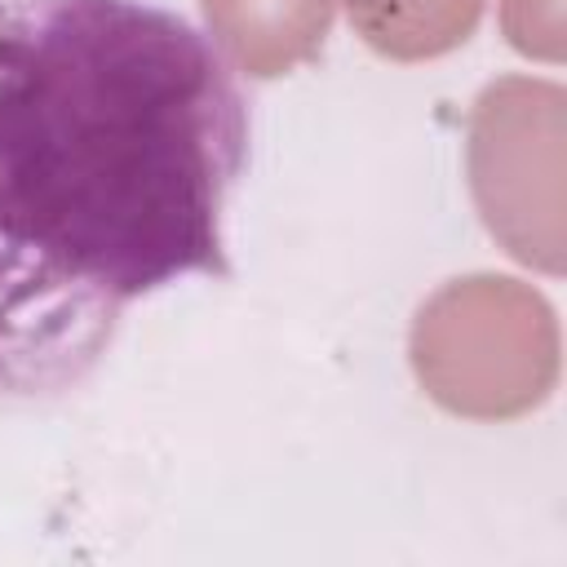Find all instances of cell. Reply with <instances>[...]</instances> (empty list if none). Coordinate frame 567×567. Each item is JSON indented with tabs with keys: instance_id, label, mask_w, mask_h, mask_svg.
Instances as JSON below:
<instances>
[{
	"instance_id": "6da1fadb",
	"label": "cell",
	"mask_w": 567,
	"mask_h": 567,
	"mask_svg": "<svg viewBox=\"0 0 567 567\" xmlns=\"http://www.w3.org/2000/svg\"><path fill=\"white\" fill-rule=\"evenodd\" d=\"M244 146V97L182 18L0 0V390L75 385L128 301L226 275Z\"/></svg>"
},
{
	"instance_id": "7a4b0ae2",
	"label": "cell",
	"mask_w": 567,
	"mask_h": 567,
	"mask_svg": "<svg viewBox=\"0 0 567 567\" xmlns=\"http://www.w3.org/2000/svg\"><path fill=\"white\" fill-rule=\"evenodd\" d=\"M421 390L470 421H509L558 381V323L540 292L505 275L443 284L412 323Z\"/></svg>"
},
{
	"instance_id": "3957f363",
	"label": "cell",
	"mask_w": 567,
	"mask_h": 567,
	"mask_svg": "<svg viewBox=\"0 0 567 567\" xmlns=\"http://www.w3.org/2000/svg\"><path fill=\"white\" fill-rule=\"evenodd\" d=\"M567 93L549 80L505 75L487 84L470 120V186L501 248L545 275L567 266L563 230Z\"/></svg>"
},
{
	"instance_id": "277c9868",
	"label": "cell",
	"mask_w": 567,
	"mask_h": 567,
	"mask_svg": "<svg viewBox=\"0 0 567 567\" xmlns=\"http://www.w3.org/2000/svg\"><path fill=\"white\" fill-rule=\"evenodd\" d=\"M217 49L252 80L288 75L328 40L337 0H199Z\"/></svg>"
},
{
	"instance_id": "5b68a950",
	"label": "cell",
	"mask_w": 567,
	"mask_h": 567,
	"mask_svg": "<svg viewBox=\"0 0 567 567\" xmlns=\"http://www.w3.org/2000/svg\"><path fill=\"white\" fill-rule=\"evenodd\" d=\"M346 9L381 58L425 62L470 40L483 0H346Z\"/></svg>"
},
{
	"instance_id": "8992f818",
	"label": "cell",
	"mask_w": 567,
	"mask_h": 567,
	"mask_svg": "<svg viewBox=\"0 0 567 567\" xmlns=\"http://www.w3.org/2000/svg\"><path fill=\"white\" fill-rule=\"evenodd\" d=\"M501 22L518 53L545 62L563 58V0H501Z\"/></svg>"
}]
</instances>
